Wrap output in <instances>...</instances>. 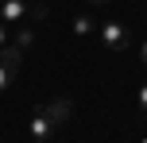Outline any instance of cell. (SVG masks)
<instances>
[{
	"instance_id": "obj_1",
	"label": "cell",
	"mask_w": 147,
	"mask_h": 143,
	"mask_svg": "<svg viewBox=\"0 0 147 143\" xmlns=\"http://www.w3.org/2000/svg\"><path fill=\"white\" fill-rule=\"evenodd\" d=\"M101 43L109 46V50H124V46L132 43V31H128L124 23H116V19H105L101 23Z\"/></svg>"
},
{
	"instance_id": "obj_13",
	"label": "cell",
	"mask_w": 147,
	"mask_h": 143,
	"mask_svg": "<svg viewBox=\"0 0 147 143\" xmlns=\"http://www.w3.org/2000/svg\"><path fill=\"white\" fill-rule=\"evenodd\" d=\"M140 143H147V136H143V139H140Z\"/></svg>"
},
{
	"instance_id": "obj_8",
	"label": "cell",
	"mask_w": 147,
	"mask_h": 143,
	"mask_svg": "<svg viewBox=\"0 0 147 143\" xmlns=\"http://www.w3.org/2000/svg\"><path fill=\"white\" fill-rule=\"evenodd\" d=\"M4 46H12V23L0 19V50H4Z\"/></svg>"
},
{
	"instance_id": "obj_9",
	"label": "cell",
	"mask_w": 147,
	"mask_h": 143,
	"mask_svg": "<svg viewBox=\"0 0 147 143\" xmlns=\"http://www.w3.org/2000/svg\"><path fill=\"white\" fill-rule=\"evenodd\" d=\"M140 108H143V112H147V81L140 85Z\"/></svg>"
},
{
	"instance_id": "obj_4",
	"label": "cell",
	"mask_w": 147,
	"mask_h": 143,
	"mask_svg": "<svg viewBox=\"0 0 147 143\" xmlns=\"http://www.w3.org/2000/svg\"><path fill=\"white\" fill-rule=\"evenodd\" d=\"M23 15H31V8L23 4V0H0V19L4 23H23Z\"/></svg>"
},
{
	"instance_id": "obj_12",
	"label": "cell",
	"mask_w": 147,
	"mask_h": 143,
	"mask_svg": "<svg viewBox=\"0 0 147 143\" xmlns=\"http://www.w3.org/2000/svg\"><path fill=\"white\" fill-rule=\"evenodd\" d=\"M128 4H140V0H128Z\"/></svg>"
},
{
	"instance_id": "obj_2",
	"label": "cell",
	"mask_w": 147,
	"mask_h": 143,
	"mask_svg": "<svg viewBox=\"0 0 147 143\" xmlns=\"http://www.w3.org/2000/svg\"><path fill=\"white\" fill-rule=\"evenodd\" d=\"M16 70H20V50L16 46H4L0 50V93L16 81Z\"/></svg>"
},
{
	"instance_id": "obj_7",
	"label": "cell",
	"mask_w": 147,
	"mask_h": 143,
	"mask_svg": "<svg viewBox=\"0 0 147 143\" xmlns=\"http://www.w3.org/2000/svg\"><path fill=\"white\" fill-rule=\"evenodd\" d=\"M89 31H97V23H93V15H89V12H81V15H74V35H89Z\"/></svg>"
},
{
	"instance_id": "obj_6",
	"label": "cell",
	"mask_w": 147,
	"mask_h": 143,
	"mask_svg": "<svg viewBox=\"0 0 147 143\" xmlns=\"http://www.w3.org/2000/svg\"><path fill=\"white\" fill-rule=\"evenodd\" d=\"M31 43H35V31H31V27H23V23H16V27H12V46L23 54Z\"/></svg>"
},
{
	"instance_id": "obj_11",
	"label": "cell",
	"mask_w": 147,
	"mask_h": 143,
	"mask_svg": "<svg viewBox=\"0 0 147 143\" xmlns=\"http://www.w3.org/2000/svg\"><path fill=\"white\" fill-rule=\"evenodd\" d=\"M140 58H143V66H147V43H140Z\"/></svg>"
},
{
	"instance_id": "obj_3",
	"label": "cell",
	"mask_w": 147,
	"mask_h": 143,
	"mask_svg": "<svg viewBox=\"0 0 147 143\" xmlns=\"http://www.w3.org/2000/svg\"><path fill=\"white\" fill-rule=\"evenodd\" d=\"M54 128H58V124H54V120H51V116H47V112H43V108H39V112H35V116H31V124H27V136H31V139H35V143H47V139H51V136H54Z\"/></svg>"
},
{
	"instance_id": "obj_5",
	"label": "cell",
	"mask_w": 147,
	"mask_h": 143,
	"mask_svg": "<svg viewBox=\"0 0 147 143\" xmlns=\"http://www.w3.org/2000/svg\"><path fill=\"white\" fill-rule=\"evenodd\" d=\"M43 112L51 116L54 124H66V120H70V97H58V101H47V105H43Z\"/></svg>"
},
{
	"instance_id": "obj_10",
	"label": "cell",
	"mask_w": 147,
	"mask_h": 143,
	"mask_svg": "<svg viewBox=\"0 0 147 143\" xmlns=\"http://www.w3.org/2000/svg\"><path fill=\"white\" fill-rule=\"evenodd\" d=\"M89 4H93V8H109L112 0H89Z\"/></svg>"
}]
</instances>
